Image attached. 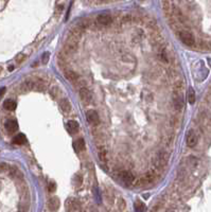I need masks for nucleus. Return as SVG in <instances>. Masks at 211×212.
<instances>
[{
    "instance_id": "nucleus-1",
    "label": "nucleus",
    "mask_w": 211,
    "mask_h": 212,
    "mask_svg": "<svg viewBox=\"0 0 211 212\" xmlns=\"http://www.w3.org/2000/svg\"><path fill=\"white\" fill-rule=\"evenodd\" d=\"M178 37L182 40V43L188 47H192L195 44V37L193 36L192 33L189 31H180L178 33Z\"/></svg>"
},
{
    "instance_id": "nucleus-2",
    "label": "nucleus",
    "mask_w": 211,
    "mask_h": 212,
    "mask_svg": "<svg viewBox=\"0 0 211 212\" xmlns=\"http://www.w3.org/2000/svg\"><path fill=\"white\" fill-rule=\"evenodd\" d=\"M119 177H120V179L123 181L125 185H132V183H134V180H135L134 175H133L129 171H122V172H120V173H119Z\"/></svg>"
},
{
    "instance_id": "nucleus-3",
    "label": "nucleus",
    "mask_w": 211,
    "mask_h": 212,
    "mask_svg": "<svg viewBox=\"0 0 211 212\" xmlns=\"http://www.w3.org/2000/svg\"><path fill=\"white\" fill-rule=\"evenodd\" d=\"M79 93H80V98H81L82 102L86 105L89 104L91 100H92V94H91V93L87 88H81Z\"/></svg>"
},
{
    "instance_id": "nucleus-4",
    "label": "nucleus",
    "mask_w": 211,
    "mask_h": 212,
    "mask_svg": "<svg viewBox=\"0 0 211 212\" xmlns=\"http://www.w3.org/2000/svg\"><path fill=\"white\" fill-rule=\"evenodd\" d=\"M86 117H87L88 122H89L91 125H98L99 124L100 118H99L98 113H97L96 110H93V109L87 110V113H86Z\"/></svg>"
},
{
    "instance_id": "nucleus-5",
    "label": "nucleus",
    "mask_w": 211,
    "mask_h": 212,
    "mask_svg": "<svg viewBox=\"0 0 211 212\" xmlns=\"http://www.w3.org/2000/svg\"><path fill=\"white\" fill-rule=\"evenodd\" d=\"M97 22L100 24V26H109L110 24L113 22V18L109 14H100V15L97 17Z\"/></svg>"
},
{
    "instance_id": "nucleus-6",
    "label": "nucleus",
    "mask_w": 211,
    "mask_h": 212,
    "mask_svg": "<svg viewBox=\"0 0 211 212\" xmlns=\"http://www.w3.org/2000/svg\"><path fill=\"white\" fill-rule=\"evenodd\" d=\"M196 143H198V136L194 133V130H190L187 136V146L189 147H194L196 146Z\"/></svg>"
},
{
    "instance_id": "nucleus-7",
    "label": "nucleus",
    "mask_w": 211,
    "mask_h": 212,
    "mask_svg": "<svg viewBox=\"0 0 211 212\" xmlns=\"http://www.w3.org/2000/svg\"><path fill=\"white\" fill-rule=\"evenodd\" d=\"M60 205H61V202L57 196L51 197V199L48 200V208H49V210H51V211H57L60 208Z\"/></svg>"
},
{
    "instance_id": "nucleus-8",
    "label": "nucleus",
    "mask_w": 211,
    "mask_h": 212,
    "mask_svg": "<svg viewBox=\"0 0 211 212\" xmlns=\"http://www.w3.org/2000/svg\"><path fill=\"white\" fill-rule=\"evenodd\" d=\"M66 127H67V130L71 134V135H74V134H76L77 132H79L80 124L77 123L76 120H70V121L67 122Z\"/></svg>"
},
{
    "instance_id": "nucleus-9",
    "label": "nucleus",
    "mask_w": 211,
    "mask_h": 212,
    "mask_svg": "<svg viewBox=\"0 0 211 212\" xmlns=\"http://www.w3.org/2000/svg\"><path fill=\"white\" fill-rule=\"evenodd\" d=\"M4 127L7 130V132L9 133H15L18 130V123L16 120H8L4 124Z\"/></svg>"
},
{
    "instance_id": "nucleus-10",
    "label": "nucleus",
    "mask_w": 211,
    "mask_h": 212,
    "mask_svg": "<svg viewBox=\"0 0 211 212\" xmlns=\"http://www.w3.org/2000/svg\"><path fill=\"white\" fill-rule=\"evenodd\" d=\"M173 103L176 109H182L184 106V100H182V94L178 93H175L173 94Z\"/></svg>"
},
{
    "instance_id": "nucleus-11",
    "label": "nucleus",
    "mask_w": 211,
    "mask_h": 212,
    "mask_svg": "<svg viewBox=\"0 0 211 212\" xmlns=\"http://www.w3.org/2000/svg\"><path fill=\"white\" fill-rule=\"evenodd\" d=\"M73 149L76 150V152H77V153L85 151V149H86V143H85L84 139L80 138V139H77V140L74 141L73 142Z\"/></svg>"
},
{
    "instance_id": "nucleus-12",
    "label": "nucleus",
    "mask_w": 211,
    "mask_h": 212,
    "mask_svg": "<svg viewBox=\"0 0 211 212\" xmlns=\"http://www.w3.org/2000/svg\"><path fill=\"white\" fill-rule=\"evenodd\" d=\"M12 142L16 146H23L27 142V137L24 136V134H17L15 137L13 138Z\"/></svg>"
},
{
    "instance_id": "nucleus-13",
    "label": "nucleus",
    "mask_w": 211,
    "mask_h": 212,
    "mask_svg": "<svg viewBox=\"0 0 211 212\" xmlns=\"http://www.w3.org/2000/svg\"><path fill=\"white\" fill-rule=\"evenodd\" d=\"M61 108H62L63 111H65V113H70L72 106H71V103L69 102V100L63 99L62 101H61Z\"/></svg>"
},
{
    "instance_id": "nucleus-14",
    "label": "nucleus",
    "mask_w": 211,
    "mask_h": 212,
    "mask_svg": "<svg viewBox=\"0 0 211 212\" xmlns=\"http://www.w3.org/2000/svg\"><path fill=\"white\" fill-rule=\"evenodd\" d=\"M3 108L7 110H14L16 108V102L14 100H5L3 102Z\"/></svg>"
},
{
    "instance_id": "nucleus-15",
    "label": "nucleus",
    "mask_w": 211,
    "mask_h": 212,
    "mask_svg": "<svg viewBox=\"0 0 211 212\" xmlns=\"http://www.w3.org/2000/svg\"><path fill=\"white\" fill-rule=\"evenodd\" d=\"M65 77L67 79L68 81H70V82H76V81L77 80V74L74 71L72 70H67L65 72Z\"/></svg>"
},
{
    "instance_id": "nucleus-16",
    "label": "nucleus",
    "mask_w": 211,
    "mask_h": 212,
    "mask_svg": "<svg viewBox=\"0 0 211 212\" xmlns=\"http://www.w3.org/2000/svg\"><path fill=\"white\" fill-rule=\"evenodd\" d=\"M195 100H196L195 91H194V89L192 87H190L189 88V91H188V102L190 103V104H194V103H195Z\"/></svg>"
},
{
    "instance_id": "nucleus-17",
    "label": "nucleus",
    "mask_w": 211,
    "mask_h": 212,
    "mask_svg": "<svg viewBox=\"0 0 211 212\" xmlns=\"http://www.w3.org/2000/svg\"><path fill=\"white\" fill-rule=\"evenodd\" d=\"M66 206H67V208L70 211H76V210H77V208H79V204H77L74 199H68Z\"/></svg>"
},
{
    "instance_id": "nucleus-18",
    "label": "nucleus",
    "mask_w": 211,
    "mask_h": 212,
    "mask_svg": "<svg viewBox=\"0 0 211 212\" xmlns=\"http://www.w3.org/2000/svg\"><path fill=\"white\" fill-rule=\"evenodd\" d=\"M145 209V206L143 205V203H141L140 200H137L135 203V210L136 212H143Z\"/></svg>"
},
{
    "instance_id": "nucleus-19",
    "label": "nucleus",
    "mask_w": 211,
    "mask_h": 212,
    "mask_svg": "<svg viewBox=\"0 0 211 212\" xmlns=\"http://www.w3.org/2000/svg\"><path fill=\"white\" fill-rule=\"evenodd\" d=\"M99 157H100V160L102 161H106V156H105V151H100L99 152Z\"/></svg>"
},
{
    "instance_id": "nucleus-20",
    "label": "nucleus",
    "mask_w": 211,
    "mask_h": 212,
    "mask_svg": "<svg viewBox=\"0 0 211 212\" xmlns=\"http://www.w3.org/2000/svg\"><path fill=\"white\" fill-rule=\"evenodd\" d=\"M8 169H9V166H8L7 163H4V162L0 163V172H4V171H7Z\"/></svg>"
},
{
    "instance_id": "nucleus-21",
    "label": "nucleus",
    "mask_w": 211,
    "mask_h": 212,
    "mask_svg": "<svg viewBox=\"0 0 211 212\" xmlns=\"http://www.w3.org/2000/svg\"><path fill=\"white\" fill-rule=\"evenodd\" d=\"M49 52H45L43 54V63L44 64H47L48 63V61H49Z\"/></svg>"
},
{
    "instance_id": "nucleus-22",
    "label": "nucleus",
    "mask_w": 211,
    "mask_h": 212,
    "mask_svg": "<svg viewBox=\"0 0 211 212\" xmlns=\"http://www.w3.org/2000/svg\"><path fill=\"white\" fill-rule=\"evenodd\" d=\"M55 189H56V186H55L54 183H52V181H51V183H49V191L50 192H54Z\"/></svg>"
},
{
    "instance_id": "nucleus-23",
    "label": "nucleus",
    "mask_w": 211,
    "mask_h": 212,
    "mask_svg": "<svg viewBox=\"0 0 211 212\" xmlns=\"http://www.w3.org/2000/svg\"><path fill=\"white\" fill-rule=\"evenodd\" d=\"M1 71H2V68H1V67H0V72H1Z\"/></svg>"
}]
</instances>
